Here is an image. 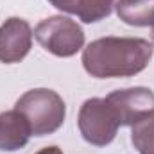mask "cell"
Instances as JSON below:
<instances>
[{
  "mask_svg": "<svg viewBox=\"0 0 154 154\" xmlns=\"http://www.w3.org/2000/svg\"><path fill=\"white\" fill-rule=\"evenodd\" d=\"M152 45L142 38H100L82 52V66L91 77H131L147 68Z\"/></svg>",
  "mask_w": 154,
  "mask_h": 154,
  "instance_id": "6da1fadb",
  "label": "cell"
},
{
  "mask_svg": "<svg viewBox=\"0 0 154 154\" xmlns=\"http://www.w3.org/2000/svg\"><path fill=\"white\" fill-rule=\"evenodd\" d=\"M14 109L27 120L34 136L56 133L63 125L66 115L65 100L54 90L47 88H36L23 93L16 100Z\"/></svg>",
  "mask_w": 154,
  "mask_h": 154,
  "instance_id": "7a4b0ae2",
  "label": "cell"
},
{
  "mask_svg": "<svg viewBox=\"0 0 154 154\" xmlns=\"http://www.w3.org/2000/svg\"><path fill=\"white\" fill-rule=\"evenodd\" d=\"M34 36L47 52L57 57L75 56L84 45L81 25L68 16H50L41 20L34 29Z\"/></svg>",
  "mask_w": 154,
  "mask_h": 154,
  "instance_id": "3957f363",
  "label": "cell"
},
{
  "mask_svg": "<svg viewBox=\"0 0 154 154\" xmlns=\"http://www.w3.org/2000/svg\"><path fill=\"white\" fill-rule=\"evenodd\" d=\"M77 124L82 138L95 147H106L111 143L120 127L106 99H88L81 106Z\"/></svg>",
  "mask_w": 154,
  "mask_h": 154,
  "instance_id": "277c9868",
  "label": "cell"
},
{
  "mask_svg": "<svg viewBox=\"0 0 154 154\" xmlns=\"http://www.w3.org/2000/svg\"><path fill=\"white\" fill-rule=\"evenodd\" d=\"M120 125H133L140 118L154 111V93L149 88H127L116 90L106 97Z\"/></svg>",
  "mask_w": 154,
  "mask_h": 154,
  "instance_id": "5b68a950",
  "label": "cell"
},
{
  "mask_svg": "<svg viewBox=\"0 0 154 154\" xmlns=\"http://www.w3.org/2000/svg\"><path fill=\"white\" fill-rule=\"evenodd\" d=\"M32 47V29L22 18H9L0 25V61H22Z\"/></svg>",
  "mask_w": 154,
  "mask_h": 154,
  "instance_id": "8992f818",
  "label": "cell"
},
{
  "mask_svg": "<svg viewBox=\"0 0 154 154\" xmlns=\"http://www.w3.org/2000/svg\"><path fill=\"white\" fill-rule=\"evenodd\" d=\"M31 134L27 120L16 109L0 113V151L13 152L25 147Z\"/></svg>",
  "mask_w": 154,
  "mask_h": 154,
  "instance_id": "52a82bcc",
  "label": "cell"
},
{
  "mask_svg": "<svg viewBox=\"0 0 154 154\" xmlns=\"http://www.w3.org/2000/svg\"><path fill=\"white\" fill-rule=\"evenodd\" d=\"M54 7L75 14L84 23H95L111 14L115 0H48Z\"/></svg>",
  "mask_w": 154,
  "mask_h": 154,
  "instance_id": "ba28073f",
  "label": "cell"
},
{
  "mask_svg": "<svg viewBox=\"0 0 154 154\" xmlns=\"http://www.w3.org/2000/svg\"><path fill=\"white\" fill-rule=\"evenodd\" d=\"M116 14L127 25H154V0H118Z\"/></svg>",
  "mask_w": 154,
  "mask_h": 154,
  "instance_id": "9c48e42d",
  "label": "cell"
},
{
  "mask_svg": "<svg viewBox=\"0 0 154 154\" xmlns=\"http://www.w3.org/2000/svg\"><path fill=\"white\" fill-rule=\"evenodd\" d=\"M131 142L140 154H154V111L133 124Z\"/></svg>",
  "mask_w": 154,
  "mask_h": 154,
  "instance_id": "30bf717a",
  "label": "cell"
},
{
  "mask_svg": "<svg viewBox=\"0 0 154 154\" xmlns=\"http://www.w3.org/2000/svg\"><path fill=\"white\" fill-rule=\"evenodd\" d=\"M36 154H63V151L59 149V147H56V145H50V147H45V149H41L39 152Z\"/></svg>",
  "mask_w": 154,
  "mask_h": 154,
  "instance_id": "8fae6325",
  "label": "cell"
},
{
  "mask_svg": "<svg viewBox=\"0 0 154 154\" xmlns=\"http://www.w3.org/2000/svg\"><path fill=\"white\" fill-rule=\"evenodd\" d=\"M152 43H154V25H152Z\"/></svg>",
  "mask_w": 154,
  "mask_h": 154,
  "instance_id": "7c38bea8",
  "label": "cell"
}]
</instances>
